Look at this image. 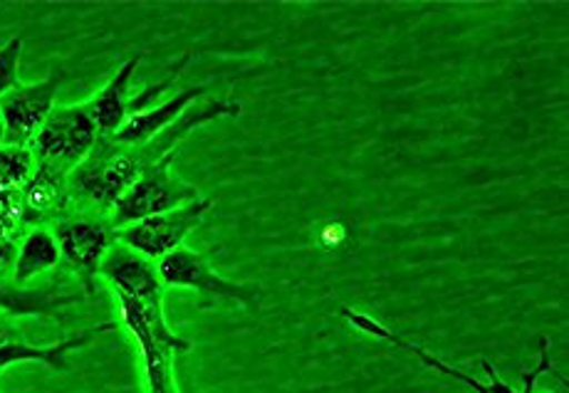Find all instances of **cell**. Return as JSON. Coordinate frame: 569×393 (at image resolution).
Segmentation results:
<instances>
[{
    "instance_id": "cell-8",
    "label": "cell",
    "mask_w": 569,
    "mask_h": 393,
    "mask_svg": "<svg viewBox=\"0 0 569 393\" xmlns=\"http://www.w3.org/2000/svg\"><path fill=\"white\" fill-rule=\"evenodd\" d=\"M157 265L163 288H191L201 294H211V298L240 302L253 314L260 312V290L256 285H240V282L218 275L206 255L193 253L189 248L181 245L161 258Z\"/></svg>"
},
{
    "instance_id": "cell-12",
    "label": "cell",
    "mask_w": 569,
    "mask_h": 393,
    "mask_svg": "<svg viewBox=\"0 0 569 393\" xmlns=\"http://www.w3.org/2000/svg\"><path fill=\"white\" fill-rule=\"evenodd\" d=\"M141 60H144V54H131L127 62L119 64L114 78L82 104L84 112L90 114V119L94 122L97 131H100V137H114L129 119L127 114L129 84Z\"/></svg>"
},
{
    "instance_id": "cell-6",
    "label": "cell",
    "mask_w": 569,
    "mask_h": 393,
    "mask_svg": "<svg viewBox=\"0 0 569 393\" xmlns=\"http://www.w3.org/2000/svg\"><path fill=\"white\" fill-rule=\"evenodd\" d=\"M213 205H216V199L199 195V199H193L186 205H179V209L173 211L149 215L144 221L117 228V240L122 245L137 250L139 255L159 262L161 258H167L169 253H173V250H179L183 245V240L203 223V218L213 209Z\"/></svg>"
},
{
    "instance_id": "cell-11",
    "label": "cell",
    "mask_w": 569,
    "mask_h": 393,
    "mask_svg": "<svg viewBox=\"0 0 569 393\" xmlns=\"http://www.w3.org/2000/svg\"><path fill=\"white\" fill-rule=\"evenodd\" d=\"M72 201L68 173L36 163V173L23 185V225L42 228V223L68 215Z\"/></svg>"
},
{
    "instance_id": "cell-14",
    "label": "cell",
    "mask_w": 569,
    "mask_h": 393,
    "mask_svg": "<svg viewBox=\"0 0 569 393\" xmlns=\"http://www.w3.org/2000/svg\"><path fill=\"white\" fill-rule=\"evenodd\" d=\"M206 92H208L206 84L191 87V90H183L177 97H171V100L147 109V112L129 117L124 127L119 129L112 139L119 141V144H129V147L144 144V141H149L151 137H157L159 131L177 122L186 109H189L193 102H199V97H203Z\"/></svg>"
},
{
    "instance_id": "cell-19",
    "label": "cell",
    "mask_w": 569,
    "mask_h": 393,
    "mask_svg": "<svg viewBox=\"0 0 569 393\" xmlns=\"http://www.w3.org/2000/svg\"><path fill=\"white\" fill-rule=\"evenodd\" d=\"M20 54H23V36H13L0 48V100L20 84Z\"/></svg>"
},
{
    "instance_id": "cell-21",
    "label": "cell",
    "mask_w": 569,
    "mask_h": 393,
    "mask_svg": "<svg viewBox=\"0 0 569 393\" xmlns=\"http://www.w3.org/2000/svg\"><path fill=\"white\" fill-rule=\"evenodd\" d=\"M6 144V129H3V117H0V147Z\"/></svg>"
},
{
    "instance_id": "cell-20",
    "label": "cell",
    "mask_w": 569,
    "mask_h": 393,
    "mask_svg": "<svg viewBox=\"0 0 569 393\" xmlns=\"http://www.w3.org/2000/svg\"><path fill=\"white\" fill-rule=\"evenodd\" d=\"M8 342H20L18 332L6 320H0V344H8Z\"/></svg>"
},
{
    "instance_id": "cell-2",
    "label": "cell",
    "mask_w": 569,
    "mask_h": 393,
    "mask_svg": "<svg viewBox=\"0 0 569 393\" xmlns=\"http://www.w3.org/2000/svg\"><path fill=\"white\" fill-rule=\"evenodd\" d=\"M144 171L137 154V147L119 144L112 137L97 139L80 167H74L68 177L72 199L90 203L92 209L112 213L114 203Z\"/></svg>"
},
{
    "instance_id": "cell-15",
    "label": "cell",
    "mask_w": 569,
    "mask_h": 393,
    "mask_svg": "<svg viewBox=\"0 0 569 393\" xmlns=\"http://www.w3.org/2000/svg\"><path fill=\"white\" fill-rule=\"evenodd\" d=\"M62 262L58 240L48 228H32L26 235L23 245L18 248L16 268H13V282L16 285H26L32 278L42 275V272L54 270Z\"/></svg>"
},
{
    "instance_id": "cell-7",
    "label": "cell",
    "mask_w": 569,
    "mask_h": 393,
    "mask_svg": "<svg viewBox=\"0 0 569 393\" xmlns=\"http://www.w3.org/2000/svg\"><path fill=\"white\" fill-rule=\"evenodd\" d=\"M62 82L64 70L54 64L42 82H20L16 90H10L3 100H0V117H3L8 147L30 149L32 141L40 134V129L46 127L48 117L54 112V100H58Z\"/></svg>"
},
{
    "instance_id": "cell-18",
    "label": "cell",
    "mask_w": 569,
    "mask_h": 393,
    "mask_svg": "<svg viewBox=\"0 0 569 393\" xmlns=\"http://www.w3.org/2000/svg\"><path fill=\"white\" fill-rule=\"evenodd\" d=\"M191 62H193V54H191V52H183L179 60H173V62L169 64V70L163 72L161 78H159V82H151V84L144 87V90H141L137 97H129L127 114L134 117V114H141V112H147V109H151V102H154L157 97H161L163 92H167L169 87L181 78L183 70L189 68Z\"/></svg>"
},
{
    "instance_id": "cell-17",
    "label": "cell",
    "mask_w": 569,
    "mask_h": 393,
    "mask_svg": "<svg viewBox=\"0 0 569 393\" xmlns=\"http://www.w3.org/2000/svg\"><path fill=\"white\" fill-rule=\"evenodd\" d=\"M36 173V157L23 147H0V191H20Z\"/></svg>"
},
{
    "instance_id": "cell-5",
    "label": "cell",
    "mask_w": 569,
    "mask_h": 393,
    "mask_svg": "<svg viewBox=\"0 0 569 393\" xmlns=\"http://www.w3.org/2000/svg\"><path fill=\"white\" fill-rule=\"evenodd\" d=\"M97 139H100V131H97L82 104L54 107L46 127L40 129V134L30 144V151L36 157V163L70 177V171L90 157Z\"/></svg>"
},
{
    "instance_id": "cell-4",
    "label": "cell",
    "mask_w": 569,
    "mask_h": 393,
    "mask_svg": "<svg viewBox=\"0 0 569 393\" xmlns=\"http://www.w3.org/2000/svg\"><path fill=\"white\" fill-rule=\"evenodd\" d=\"M179 151H171L157 163H151L139 173V179L129 185L122 193V199L114 203L112 213H109V223L117 228H124L129 223L144 221L149 215H159L179 209V205L191 203L199 199V189L183 179L173 177L171 163L179 157Z\"/></svg>"
},
{
    "instance_id": "cell-16",
    "label": "cell",
    "mask_w": 569,
    "mask_h": 393,
    "mask_svg": "<svg viewBox=\"0 0 569 393\" xmlns=\"http://www.w3.org/2000/svg\"><path fill=\"white\" fill-rule=\"evenodd\" d=\"M80 294H54L52 290H23L16 282L0 280V310L8 314H48L62 304L78 302Z\"/></svg>"
},
{
    "instance_id": "cell-9",
    "label": "cell",
    "mask_w": 569,
    "mask_h": 393,
    "mask_svg": "<svg viewBox=\"0 0 569 393\" xmlns=\"http://www.w3.org/2000/svg\"><path fill=\"white\" fill-rule=\"evenodd\" d=\"M52 235L58 240L64 265L80 272L84 278L87 292H92V278L100 272L107 250L117 240L114 225L109 223V218L104 221V218H94L87 213H68L58 223H52Z\"/></svg>"
},
{
    "instance_id": "cell-10",
    "label": "cell",
    "mask_w": 569,
    "mask_h": 393,
    "mask_svg": "<svg viewBox=\"0 0 569 393\" xmlns=\"http://www.w3.org/2000/svg\"><path fill=\"white\" fill-rule=\"evenodd\" d=\"M97 275L104 278L117 298H131L149 304H163V285L159 278V265L154 260L139 255L137 250L114 240Z\"/></svg>"
},
{
    "instance_id": "cell-13",
    "label": "cell",
    "mask_w": 569,
    "mask_h": 393,
    "mask_svg": "<svg viewBox=\"0 0 569 393\" xmlns=\"http://www.w3.org/2000/svg\"><path fill=\"white\" fill-rule=\"evenodd\" d=\"M117 330V322H102V324H94L90 330L78 332L68 336V340H62L58 344H50V346H32L26 342H8V344H0V369L6 366H13V364H26V362H38V364H46L54 371H64L68 369V362H64V356L72 354L74 349H82L90 342H94L97 336H102L104 332H112Z\"/></svg>"
},
{
    "instance_id": "cell-3",
    "label": "cell",
    "mask_w": 569,
    "mask_h": 393,
    "mask_svg": "<svg viewBox=\"0 0 569 393\" xmlns=\"http://www.w3.org/2000/svg\"><path fill=\"white\" fill-rule=\"evenodd\" d=\"M339 312H342L345 320H347L349 324H352V326H357V330H362V332H367V334H371V336H379V340H385V342H389V344H393V346H399V349H407V352H411L416 359H421V362H423L426 366H431V369H436V371H441V374H446V376L461 381V384L470 386L476 393H535V386H538V381H540L542 374H552V376L560 379L562 384L567 386V379H565L562 374H557L555 366H552L550 340H547V336H540V364L535 366L532 371H525V376H522V379H525V389H522V391H516V389H512L510 384H506V381H502V379L498 376L496 366H492L490 362H486V359H483V369H486V374H488V381H486V384H480V381H476L473 376H468L466 371L456 369V366H451V364H446L443 359L433 356L431 352H426L423 346L413 344V342H409V340H403L401 334L391 332L389 326H385V324L377 322V320H371L369 314L355 312L352 308H342Z\"/></svg>"
},
{
    "instance_id": "cell-1",
    "label": "cell",
    "mask_w": 569,
    "mask_h": 393,
    "mask_svg": "<svg viewBox=\"0 0 569 393\" xmlns=\"http://www.w3.org/2000/svg\"><path fill=\"white\" fill-rule=\"evenodd\" d=\"M117 302L124 326L134 334L144 356L149 393H179L177 379H173V356L189 354L193 344L171 330L163 316V304H147L129 298H117Z\"/></svg>"
}]
</instances>
